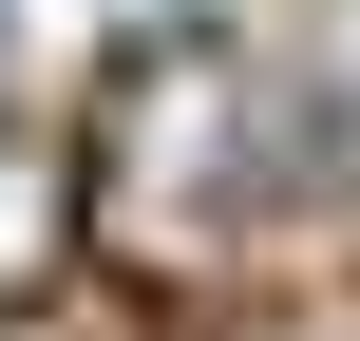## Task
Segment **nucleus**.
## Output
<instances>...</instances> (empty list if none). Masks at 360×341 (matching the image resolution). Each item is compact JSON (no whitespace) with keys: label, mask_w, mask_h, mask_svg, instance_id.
Masks as SVG:
<instances>
[{"label":"nucleus","mask_w":360,"mask_h":341,"mask_svg":"<svg viewBox=\"0 0 360 341\" xmlns=\"http://www.w3.org/2000/svg\"><path fill=\"white\" fill-rule=\"evenodd\" d=\"M247 190H266V95H228L209 57H171V76L114 114V152H95V209H114L133 247H228Z\"/></svg>","instance_id":"obj_1"},{"label":"nucleus","mask_w":360,"mask_h":341,"mask_svg":"<svg viewBox=\"0 0 360 341\" xmlns=\"http://www.w3.org/2000/svg\"><path fill=\"white\" fill-rule=\"evenodd\" d=\"M57 247H76V152L0 114V304H38V285H57Z\"/></svg>","instance_id":"obj_2"},{"label":"nucleus","mask_w":360,"mask_h":341,"mask_svg":"<svg viewBox=\"0 0 360 341\" xmlns=\"http://www.w3.org/2000/svg\"><path fill=\"white\" fill-rule=\"evenodd\" d=\"M247 341H360V304H304V323H247Z\"/></svg>","instance_id":"obj_3"}]
</instances>
